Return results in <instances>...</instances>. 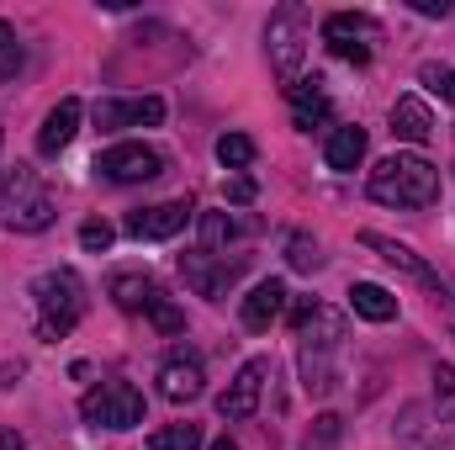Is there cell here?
I'll list each match as a JSON object with an SVG mask.
<instances>
[{"mask_svg":"<svg viewBox=\"0 0 455 450\" xmlns=\"http://www.w3.org/2000/svg\"><path fill=\"white\" fill-rule=\"evenodd\" d=\"M249 270V254H212V249H202V254H180V276L202 292V297H212V302H223L228 286L238 281Z\"/></svg>","mask_w":455,"mask_h":450,"instance_id":"obj_8","label":"cell"},{"mask_svg":"<svg viewBox=\"0 0 455 450\" xmlns=\"http://www.w3.org/2000/svg\"><path fill=\"white\" fill-rule=\"evenodd\" d=\"M159 398L164 403H196L202 392H207V371H202V360L191 355V350H175V355H164V366H159Z\"/></svg>","mask_w":455,"mask_h":450,"instance_id":"obj_12","label":"cell"},{"mask_svg":"<svg viewBox=\"0 0 455 450\" xmlns=\"http://www.w3.org/2000/svg\"><path fill=\"white\" fill-rule=\"evenodd\" d=\"M0 149H5V127H0Z\"/></svg>","mask_w":455,"mask_h":450,"instance_id":"obj_37","label":"cell"},{"mask_svg":"<svg viewBox=\"0 0 455 450\" xmlns=\"http://www.w3.org/2000/svg\"><path fill=\"white\" fill-rule=\"evenodd\" d=\"M254 154H259V149H254L249 133H223V138H218V165H223V170H249Z\"/></svg>","mask_w":455,"mask_h":450,"instance_id":"obj_24","label":"cell"},{"mask_svg":"<svg viewBox=\"0 0 455 450\" xmlns=\"http://www.w3.org/2000/svg\"><path fill=\"white\" fill-rule=\"evenodd\" d=\"M5 43H16V32H11V21H0V48H5Z\"/></svg>","mask_w":455,"mask_h":450,"instance_id":"obj_35","label":"cell"},{"mask_svg":"<svg viewBox=\"0 0 455 450\" xmlns=\"http://www.w3.org/2000/svg\"><path fill=\"white\" fill-rule=\"evenodd\" d=\"M286 101H291V122L302 127V133H313V127H323L329 122V91H323V80L318 75H302V80H291L286 85Z\"/></svg>","mask_w":455,"mask_h":450,"instance_id":"obj_15","label":"cell"},{"mask_svg":"<svg viewBox=\"0 0 455 450\" xmlns=\"http://www.w3.org/2000/svg\"><path fill=\"white\" fill-rule=\"evenodd\" d=\"M339 440H344V419L339 414H318L313 430L302 435V450H334Z\"/></svg>","mask_w":455,"mask_h":450,"instance_id":"obj_27","label":"cell"},{"mask_svg":"<svg viewBox=\"0 0 455 450\" xmlns=\"http://www.w3.org/2000/svg\"><path fill=\"white\" fill-rule=\"evenodd\" d=\"M419 80H424L440 101H455V69H451V64H424V69H419Z\"/></svg>","mask_w":455,"mask_h":450,"instance_id":"obj_29","label":"cell"},{"mask_svg":"<svg viewBox=\"0 0 455 450\" xmlns=\"http://www.w3.org/2000/svg\"><path fill=\"white\" fill-rule=\"evenodd\" d=\"M291 329L302 339V350H334V355H339V344H344V318L334 308L313 302V297H302V302L291 308Z\"/></svg>","mask_w":455,"mask_h":450,"instance_id":"obj_10","label":"cell"},{"mask_svg":"<svg viewBox=\"0 0 455 450\" xmlns=\"http://www.w3.org/2000/svg\"><path fill=\"white\" fill-rule=\"evenodd\" d=\"M143 313H148V324H154V329H159V334H164V339L186 334V313H180V308H175V302H170L164 292H154V302H148Z\"/></svg>","mask_w":455,"mask_h":450,"instance_id":"obj_26","label":"cell"},{"mask_svg":"<svg viewBox=\"0 0 455 450\" xmlns=\"http://www.w3.org/2000/svg\"><path fill=\"white\" fill-rule=\"evenodd\" d=\"M286 297H291V292H286V281H259V286L243 297V308H238L243 329H249V334H265V329L286 313Z\"/></svg>","mask_w":455,"mask_h":450,"instance_id":"obj_16","label":"cell"},{"mask_svg":"<svg viewBox=\"0 0 455 450\" xmlns=\"http://www.w3.org/2000/svg\"><path fill=\"white\" fill-rule=\"evenodd\" d=\"M148 450H202V424H164L148 435Z\"/></svg>","mask_w":455,"mask_h":450,"instance_id":"obj_25","label":"cell"},{"mask_svg":"<svg viewBox=\"0 0 455 450\" xmlns=\"http://www.w3.org/2000/svg\"><path fill=\"white\" fill-rule=\"evenodd\" d=\"M365 127H334L329 133V149H323V159H329V170H339V175H349L360 159H365Z\"/></svg>","mask_w":455,"mask_h":450,"instance_id":"obj_20","label":"cell"},{"mask_svg":"<svg viewBox=\"0 0 455 450\" xmlns=\"http://www.w3.org/2000/svg\"><path fill=\"white\" fill-rule=\"evenodd\" d=\"M408 5H413L419 16H455V5H451V0H408Z\"/></svg>","mask_w":455,"mask_h":450,"instance_id":"obj_32","label":"cell"},{"mask_svg":"<svg viewBox=\"0 0 455 450\" xmlns=\"http://www.w3.org/2000/svg\"><path fill=\"white\" fill-rule=\"evenodd\" d=\"M286 265L302 270V276L323 270V244H318L313 233H291V238H286Z\"/></svg>","mask_w":455,"mask_h":450,"instance_id":"obj_23","label":"cell"},{"mask_svg":"<svg viewBox=\"0 0 455 450\" xmlns=\"http://www.w3.org/2000/svg\"><path fill=\"white\" fill-rule=\"evenodd\" d=\"M360 244H365V249H376V254H381V260H387L392 270L413 276L419 286H429V292H445V286H440V276L429 270V260H419V254H413L408 244H397V238H387V233H376V228H365V233H360Z\"/></svg>","mask_w":455,"mask_h":450,"instance_id":"obj_14","label":"cell"},{"mask_svg":"<svg viewBox=\"0 0 455 450\" xmlns=\"http://www.w3.org/2000/svg\"><path fill=\"white\" fill-rule=\"evenodd\" d=\"M107 292H112V302L122 308V313H143V308L154 302V292H159V286H154L148 276H138V270H116Z\"/></svg>","mask_w":455,"mask_h":450,"instance_id":"obj_21","label":"cell"},{"mask_svg":"<svg viewBox=\"0 0 455 450\" xmlns=\"http://www.w3.org/2000/svg\"><path fill=\"white\" fill-rule=\"evenodd\" d=\"M265 53H270V69L291 85L302 80V59H307V11L297 0L275 5L270 21H265Z\"/></svg>","mask_w":455,"mask_h":450,"instance_id":"obj_4","label":"cell"},{"mask_svg":"<svg viewBox=\"0 0 455 450\" xmlns=\"http://www.w3.org/2000/svg\"><path fill=\"white\" fill-rule=\"evenodd\" d=\"M196 218V207L180 197V202H159V207H138V213H127V238H175L180 228Z\"/></svg>","mask_w":455,"mask_h":450,"instance_id":"obj_13","label":"cell"},{"mask_svg":"<svg viewBox=\"0 0 455 450\" xmlns=\"http://www.w3.org/2000/svg\"><path fill=\"white\" fill-rule=\"evenodd\" d=\"M207 450H238V446H233V440H228V435H223V440H212V446H207Z\"/></svg>","mask_w":455,"mask_h":450,"instance_id":"obj_36","label":"cell"},{"mask_svg":"<svg viewBox=\"0 0 455 450\" xmlns=\"http://www.w3.org/2000/svg\"><path fill=\"white\" fill-rule=\"evenodd\" d=\"M435 392L440 398H455V366H435Z\"/></svg>","mask_w":455,"mask_h":450,"instance_id":"obj_33","label":"cell"},{"mask_svg":"<svg viewBox=\"0 0 455 450\" xmlns=\"http://www.w3.org/2000/svg\"><path fill=\"white\" fill-rule=\"evenodd\" d=\"M392 138H403V143H429L435 138V112L419 101V96H397L392 101Z\"/></svg>","mask_w":455,"mask_h":450,"instance_id":"obj_18","label":"cell"},{"mask_svg":"<svg viewBox=\"0 0 455 450\" xmlns=\"http://www.w3.org/2000/svg\"><path fill=\"white\" fill-rule=\"evenodd\" d=\"M80 117H85V107L75 101V96H64L53 112L43 117V127H37V154H64L69 143H75V133H80Z\"/></svg>","mask_w":455,"mask_h":450,"instance_id":"obj_17","label":"cell"},{"mask_svg":"<svg viewBox=\"0 0 455 450\" xmlns=\"http://www.w3.org/2000/svg\"><path fill=\"white\" fill-rule=\"evenodd\" d=\"M80 419L91 430H138L143 424V392L132 382H101L80 398Z\"/></svg>","mask_w":455,"mask_h":450,"instance_id":"obj_5","label":"cell"},{"mask_svg":"<svg viewBox=\"0 0 455 450\" xmlns=\"http://www.w3.org/2000/svg\"><path fill=\"white\" fill-rule=\"evenodd\" d=\"M323 43L344 64H371V53L381 43V27L365 11H334V16H323Z\"/></svg>","mask_w":455,"mask_h":450,"instance_id":"obj_6","label":"cell"},{"mask_svg":"<svg viewBox=\"0 0 455 450\" xmlns=\"http://www.w3.org/2000/svg\"><path fill=\"white\" fill-rule=\"evenodd\" d=\"M0 191H5V223L16 228V233H43V228H53L59 202H53V191L37 181V170L16 165V170L0 181Z\"/></svg>","mask_w":455,"mask_h":450,"instance_id":"obj_3","label":"cell"},{"mask_svg":"<svg viewBox=\"0 0 455 450\" xmlns=\"http://www.w3.org/2000/svg\"><path fill=\"white\" fill-rule=\"evenodd\" d=\"M96 127L101 133H122V127H159L164 122V101L159 96H101L96 101Z\"/></svg>","mask_w":455,"mask_h":450,"instance_id":"obj_11","label":"cell"},{"mask_svg":"<svg viewBox=\"0 0 455 450\" xmlns=\"http://www.w3.org/2000/svg\"><path fill=\"white\" fill-rule=\"evenodd\" d=\"M112 238H116V228L101 223V218H85V223H80V249H85V254H107Z\"/></svg>","mask_w":455,"mask_h":450,"instance_id":"obj_28","label":"cell"},{"mask_svg":"<svg viewBox=\"0 0 455 450\" xmlns=\"http://www.w3.org/2000/svg\"><path fill=\"white\" fill-rule=\"evenodd\" d=\"M223 197L233 202V207H249L259 191H254V181H249V175H228V181H223Z\"/></svg>","mask_w":455,"mask_h":450,"instance_id":"obj_30","label":"cell"},{"mask_svg":"<svg viewBox=\"0 0 455 450\" xmlns=\"http://www.w3.org/2000/svg\"><path fill=\"white\" fill-rule=\"evenodd\" d=\"M254 218H238V213H202V244H207V249H212V254H218V249H223V244H233V238H243V233H254Z\"/></svg>","mask_w":455,"mask_h":450,"instance_id":"obj_22","label":"cell"},{"mask_svg":"<svg viewBox=\"0 0 455 450\" xmlns=\"http://www.w3.org/2000/svg\"><path fill=\"white\" fill-rule=\"evenodd\" d=\"M164 170V154L154 143H112L96 154V175L107 186H138V181H154Z\"/></svg>","mask_w":455,"mask_h":450,"instance_id":"obj_7","label":"cell"},{"mask_svg":"<svg viewBox=\"0 0 455 450\" xmlns=\"http://www.w3.org/2000/svg\"><path fill=\"white\" fill-rule=\"evenodd\" d=\"M32 302H37V339H64L80 318H85V308H91V297H85V281H80V270H69V265H59V270H43L37 281H32Z\"/></svg>","mask_w":455,"mask_h":450,"instance_id":"obj_2","label":"cell"},{"mask_svg":"<svg viewBox=\"0 0 455 450\" xmlns=\"http://www.w3.org/2000/svg\"><path fill=\"white\" fill-rule=\"evenodd\" d=\"M16 69H21V43H5L0 48V80H11Z\"/></svg>","mask_w":455,"mask_h":450,"instance_id":"obj_31","label":"cell"},{"mask_svg":"<svg viewBox=\"0 0 455 450\" xmlns=\"http://www.w3.org/2000/svg\"><path fill=\"white\" fill-rule=\"evenodd\" d=\"M365 191H371V202H381V207L424 213V207L440 202V170H435L424 154H392V159H381V165L371 170Z\"/></svg>","mask_w":455,"mask_h":450,"instance_id":"obj_1","label":"cell"},{"mask_svg":"<svg viewBox=\"0 0 455 450\" xmlns=\"http://www.w3.org/2000/svg\"><path fill=\"white\" fill-rule=\"evenodd\" d=\"M265 382H270V360L265 355H254V360H243L238 366V376L228 382V392L218 398V414L223 419H254L259 414V398H265Z\"/></svg>","mask_w":455,"mask_h":450,"instance_id":"obj_9","label":"cell"},{"mask_svg":"<svg viewBox=\"0 0 455 450\" xmlns=\"http://www.w3.org/2000/svg\"><path fill=\"white\" fill-rule=\"evenodd\" d=\"M0 450H27V440H21V430H0Z\"/></svg>","mask_w":455,"mask_h":450,"instance_id":"obj_34","label":"cell"},{"mask_svg":"<svg viewBox=\"0 0 455 450\" xmlns=\"http://www.w3.org/2000/svg\"><path fill=\"white\" fill-rule=\"evenodd\" d=\"M349 308H355L365 324H392V318H397V297H392L387 286H376V281H355V286H349Z\"/></svg>","mask_w":455,"mask_h":450,"instance_id":"obj_19","label":"cell"}]
</instances>
